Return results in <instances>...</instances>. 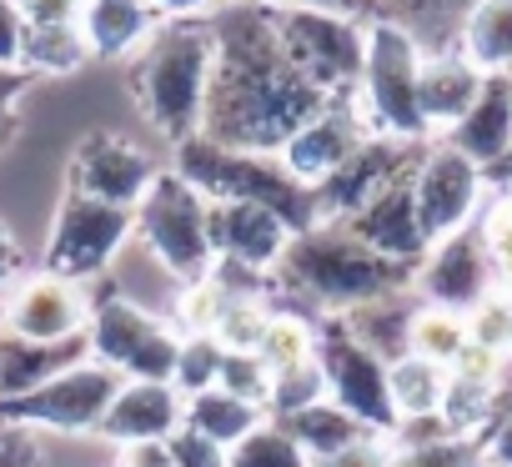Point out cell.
<instances>
[{
  "mask_svg": "<svg viewBox=\"0 0 512 467\" xmlns=\"http://www.w3.org/2000/svg\"><path fill=\"white\" fill-rule=\"evenodd\" d=\"M211 31H216V71L206 86V111L196 136L231 151L277 156L317 111L332 106L282 56L267 0L226 6L221 16H211Z\"/></svg>",
  "mask_w": 512,
  "mask_h": 467,
  "instance_id": "1",
  "label": "cell"
},
{
  "mask_svg": "<svg viewBox=\"0 0 512 467\" xmlns=\"http://www.w3.org/2000/svg\"><path fill=\"white\" fill-rule=\"evenodd\" d=\"M272 282L317 307L322 317H347L367 302H382V297H397L417 282V267L407 262H387L377 257L372 247H362L347 226H312V231H297L292 247L282 252Z\"/></svg>",
  "mask_w": 512,
  "mask_h": 467,
  "instance_id": "2",
  "label": "cell"
},
{
  "mask_svg": "<svg viewBox=\"0 0 512 467\" xmlns=\"http://www.w3.org/2000/svg\"><path fill=\"white\" fill-rule=\"evenodd\" d=\"M216 71V31L211 21H161V31L141 46L131 66V91L146 111V121L171 136L176 146L201 131L206 86Z\"/></svg>",
  "mask_w": 512,
  "mask_h": 467,
  "instance_id": "3",
  "label": "cell"
},
{
  "mask_svg": "<svg viewBox=\"0 0 512 467\" xmlns=\"http://www.w3.org/2000/svg\"><path fill=\"white\" fill-rule=\"evenodd\" d=\"M176 176L186 186H196L206 201H251V206L277 211L292 226V237L317 226V201L302 181L287 176L282 156L231 151V146H216L206 136H191L176 146Z\"/></svg>",
  "mask_w": 512,
  "mask_h": 467,
  "instance_id": "4",
  "label": "cell"
},
{
  "mask_svg": "<svg viewBox=\"0 0 512 467\" xmlns=\"http://www.w3.org/2000/svg\"><path fill=\"white\" fill-rule=\"evenodd\" d=\"M272 31L292 71L317 86L327 101H357L362 61H367V21L322 11V6H272Z\"/></svg>",
  "mask_w": 512,
  "mask_h": 467,
  "instance_id": "5",
  "label": "cell"
},
{
  "mask_svg": "<svg viewBox=\"0 0 512 467\" xmlns=\"http://www.w3.org/2000/svg\"><path fill=\"white\" fill-rule=\"evenodd\" d=\"M417 76H422V41L387 16L367 21V61H362V86H357V111L372 136L392 141H427L422 101H417Z\"/></svg>",
  "mask_w": 512,
  "mask_h": 467,
  "instance_id": "6",
  "label": "cell"
},
{
  "mask_svg": "<svg viewBox=\"0 0 512 467\" xmlns=\"http://www.w3.org/2000/svg\"><path fill=\"white\" fill-rule=\"evenodd\" d=\"M136 237L176 282H206L216 272V252L206 237V196L186 186L176 171H161L136 206Z\"/></svg>",
  "mask_w": 512,
  "mask_h": 467,
  "instance_id": "7",
  "label": "cell"
},
{
  "mask_svg": "<svg viewBox=\"0 0 512 467\" xmlns=\"http://www.w3.org/2000/svg\"><path fill=\"white\" fill-rule=\"evenodd\" d=\"M131 231H136V211L91 201L81 191H66V201H61V211L51 221L46 272L86 287L116 262V252L131 242Z\"/></svg>",
  "mask_w": 512,
  "mask_h": 467,
  "instance_id": "8",
  "label": "cell"
},
{
  "mask_svg": "<svg viewBox=\"0 0 512 467\" xmlns=\"http://www.w3.org/2000/svg\"><path fill=\"white\" fill-rule=\"evenodd\" d=\"M317 367L327 377V402H337L342 412H352L362 427L372 432H392L397 412L387 397V362L377 352H367L342 317H322L317 322Z\"/></svg>",
  "mask_w": 512,
  "mask_h": 467,
  "instance_id": "9",
  "label": "cell"
},
{
  "mask_svg": "<svg viewBox=\"0 0 512 467\" xmlns=\"http://www.w3.org/2000/svg\"><path fill=\"white\" fill-rule=\"evenodd\" d=\"M121 372L106 367V362H81L61 377H51L46 387L26 392V397H11L0 402V422H21V427H51V432H96L106 407L116 402L121 392Z\"/></svg>",
  "mask_w": 512,
  "mask_h": 467,
  "instance_id": "10",
  "label": "cell"
},
{
  "mask_svg": "<svg viewBox=\"0 0 512 467\" xmlns=\"http://www.w3.org/2000/svg\"><path fill=\"white\" fill-rule=\"evenodd\" d=\"M412 196H417V216L427 242H447L462 226H472L477 201H482V166H472L462 151H452L447 141L422 146V161L412 171Z\"/></svg>",
  "mask_w": 512,
  "mask_h": 467,
  "instance_id": "11",
  "label": "cell"
},
{
  "mask_svg": "<svg viewBox=\"0 0 512 467\" xmlns=\"http://www.w3.org/2000/svg\"><path fill=\"white\" fill-rule=\"evenodd\" d=\"M91 292L56 272H31L11 287L0 307V332H16L26 342H71L91 327Z\"/></svg>",
  "mask_w": 512,
  "mask_h": 467,
  "instance_id": "12",
  "label": "cell"
},
{
  "mask_svg": "<svg viewBox=\"0 0 512 467\" xmlns=\"http://www.w3.org/2000/svg\"><path fill=\"white\" fill-rule=\"evenodd\" d=\"M412 287L427 297V307H447L457 317L477 312L497 292V272H492V257H487V242H482V226H462L457 237L437 242L422 257Z\"/></svg>",
  "mask_w": 512,
  "mask_h": 467,
  "instance_id": "13",
  "label": "cell"
},
{
  "mask_svg": "<svg viewBox=\"0 0 512 467\" xmlns=\"http://www.w3.org/2000/svg\"><path fill=\"white\" fill-rule=\"evenodd\" d=\"M206 237H211L216 262L272 277L282 252L292 247V226L277 211L251 206V201H206Z\"/></svg>",
  "mask_w": 512,
  "mask_h": 467,
  "instance_id": "14",
  "label": "cell"
},
{
  "mask_svg": "<svg viewBox=\"0 0 512 467\" xmlns=\"http://www.w3.org/2000/svg\"><path fill=\"white\" fill-rule=\"evenodd\" d=\"M417 161H422V146H417V141L367 136V141L347 156V166H337V171L312 191V201H317V226H342L352 211H362V201H367L372 191H382L392 176L412 171Z\"/></svg>",
  "mask_w": 512,
  "mask_h": 467,
  "instance_id": "15",
  "label": "cell"
},
{
  "mask_svg": "<svg viewBox=\"0 0 512 467\" xmlns=\"http://www.w3.org/2000/svg\"><path fill=\"white\" fill-rule=\"evenodd\" d=\"M417 171V166H412ZM412 171L392 176L382 191H372L362 201V211H352L342 226L362 247H372L377 257L387 262H407V267H422V257L432 252L427 231H422V216H417V196H412Z\"/></svg>",
  "mask_w": 512,
  "mask_h": 467,
  "instance_id": "16",
  "label": "cell"
},
{
  "mask_svg": "<svg viewBox=\"0 0 512 467\" xmlns=\"http://www.w3.org/2000/svg\"><path fill=\"white\" fill-rule=\"evenodd\" d=\"M156 176L161 171L151 166V156L126 136H91L71 156V191L106 201V206H126V211L141 206V196L151 191Z\"/></svg>",
  "mask_w": 512,
  "mask_h": 467,
  "instance_id": "17",
  "label": "cell"
},
{
  "mask_svg": "<svg viewBox=\"0 0 512 467\" xmlns=\"http://www.w3.org/2000/svg\"><path fill=\"white\" fill-rule=\"evenodd\" d=\"M367 136H372V131H367L357 101H332V106L317 111L277 156H282V166H287L292 181H302L307 191H317L337 166H347V156H352Z\"/></svg>",
  "mask_w": 512,
  "mask_h": 467,
  "instance_id": "18",
  "label": "cell"
},
{
  "mask_svg": "<svg viewBox=\"0 0 512 467\" xmlns=\"http://www.w3.org/2000/svg\"><path fill=\"white\" fill-rule=\"evenodd\" d=\"M181 422H186V397L171 382H121L96 432L116 447H131V442H166Z\"/></svg>",
  "mask_w": 512,
  "mask_h": 467,
  "instance_id": "19",
  "label": "cell"
},
{
  "mask_svg": "<svg viewBox=\"0 0 512 467\" xmlns=\"http://www.w3.org/2000/svg\"><path fill=\"white\" fill-rule=\"evenodd\" d=\"M482 71L462 56V46H442V51H422V76H417V101H422V121L427 131H452L472 101L482 96Z\"/></svg>",
  "mask_w": 512,
  "mask_h": 467,
  "instance_id": "20",
  "label": "cell"
},
{
  "mask_svg": "<svg viewBox=\"0 0 512 467\" xmlns=\"http://www.w3.org/2000/svg\"><path fill=\"white\" fill-rule=\"evenodd\" d=\"M86 357H91V342L86 337H71V342H26L16 332H0V402L46 387L51 377L81 367Z\"/></svg>",
  "mask_w": 512,
  "mask_h": 467,
  "instance_id": "21",
  "label": "cell"
},
{
  "mask_svg": "<svg viewBox=\"0 0 512 467\" xmlns=\"http://www.w3.org/2000/svg\"><path fill=\"white\" fill-rule=\"evenodd\" d=\"M452 151H462L472 166H492L507 146H512V86H507V76L497 71V76H487L482 81V96L472 101V111L442 136Z\"/></svg>",
  "mask_w": 512,
  "mask_h": 467,
  "instance_id": "22",
  "label": "cell"
},
{
  "mask_svg": "<svg viewBox=\"0 0 512 467\" xmlns=\"http://www.w3.org/2000/svg\"><path fill=\"white\" fill-rule=\"evenodd\" d=\"M156 31H161V16L146 6V0H86L81 36H86L91 56H106V61L131 56Z\"/></svg>",
  "mask_w": 512,
  "mask_h": 467,
  "instance_id": "23",
  "label": "cell"
},
{
  "mask_svg": "<svg viewBox=\"0 0 512 467\" xmlns=\"http://www.w3.org/2000/svg\"><path fill=\"white\" fill-rule=\"evenodd\" d=\"M161 322L151 312H141L136 302L126 297H101L91 307V327H86V342H91V362H106L116 372H126V362L141 352V342L156 332Z\"/></svg>",
  "mask_w": 512,
  "mask_h": 467,
  "instance_id": "24",
  "label": "cell"
},
{
  "mask_svg": "<svg viewBox=\"0 0 512 467\" xmlns=\"http://www.w3.org/2000/svg\"><path fill=\"white\" fill-rule=\"evenodd\" d=\"M457 46L482 76L512 71V0H477L457 31Z\"/></svg>",
  "mask_w": 512,
  "mask_h": 467,
  "instance_id": "25",
  "label": "cell"
},
{
  "mask_svg": "<svg viewBox=\"0 0 512 467\" xmlns=\"http://www.w3.org/2000/svg\"><path fill=\"white\" fill-rule=\"evenodd\" d=\"M262 422H267V412H262V407H251V402H241V397H231V392L211 387V392L186 397V422H181V427H191V432H201L206 442H216V447H226V452H231L236 442H246Z\"/></svg>",
  "mask_w": 512,
  "mask_h": 467,
  "instance_id": "26",
  "label": "cell"
},
{
  "mask_svg": "<svg viewBox=\"0 0 512 467\" xmlns=\"http://www.w3.org/2000/svg\"><path fill=\"white\" fill-rule=\"evenodd\" d=\"M307 457H332V452H342V447H352V442H362L372 427H362L352 412H342L337 402H317V407H307V412H297V417H287V422H277Z\"/></svg>",
  "mask_w": 512,
  "mask_h": 467,
  "instance_id": "27",
  "label": "cell"
},
{
  "mask_svg": "<svg viewBox=\"0 0 512 467\" xmlns=\"http://www.w3.org/2000/svg\"><path fill=\"white\" fill-rule=\"evenodd\" d=\"M412 312H417V307H407L402 292H397V297H382V302H367V307L347 312L342 322H347V332H352L367 352H377V357L392 367L397 357H407V327H412Z\"/></svg>",
  "mask_w": 512,
  "mask_h": 467,
  "instance_id": "28",
  "label": "cell"
},
{
  "mask_svg": "<svg viewBox=\"0 0 512 467\" xmlns=\"http://www.w3.org/2000/svg\"><path fill=\"white\" fill-rule=\"evenodd\" d=\"M442 392H447V367H432V362H422L412 352L387 367V397H392L397 422L402 417H432V412H442Z\"/></svg>",
  "mask_w": 512,
  "mask_h": 467,
  "instance_id": "29",
  "label": "cell"
},
{
  "mask_svg": "<svg viewBox=\"0 0 512 467\" xmlns=\"http://www.w3.org/2000/svg\"><path fill=\"white\" fill-rule=\"evenodd\" d=\"M467 342H472L467 337V317H457L447 307H427V302L412 312V327H407V352L412 357H422L432 367H452Z\"/></svg>",
  "mask_w": 512,
  "mask_h": 467,
  "instance_id": "30",
  "label": "cell"
},
{
  "mask_svg": "<svg viewBox=\"0 0 512 467\" xmlns=\"http://www.w3.org/2000/svg\"><path fill=\"white\" fill-rule=\"evenodd\" d=\"M86 61H91V46H86L81 26H31L21 71L26 76H71Z\"/></svg>",
  "mask_w": 512,
  "mask_h": 467,
  "instance_id": "31",
  "label": "cell"
},
{
  "mask_svg": "<svg viewBox=\"0 0 512 467\" xmlns=\"http://www.w3.org/2000/svg\"><path fill=\"white\" fill-rule=\"evenodd\" d=\"M256 357H262L272 372H287V367H302L317 357V327L297 312H272L267 322V337L262 347H256Z\"/></svg>",
  "mask_w": 512,
  "mask_h": 467,
  "instance_id": "32",
  "label": "cell"
},
{
  "mask_svg": "<svg viewBox=\"0 0 512 467\" xmlns=\"http://www.w3.org/2000/svg\"><path fill=\"white\" fill-rule=\"evenodd\" d=\"M322 397H327V377H322V367H317V357H312V362H302V367L272 372L267 412H272V422H287V417H297V412L317 407Z\"/></svg>",
  "mask_w": 512,
  "mask_h": 467,
  "instance_id": "33",
  "label": "cell"
},
{
  "mask_svg": "<svg viewBox=\"0 0 512 467\" xmlns=\"http://www.w3.org/2000/svg\"><path fill=\"white\" fill-rule=\"evenodd\" d=\"M226 467H312V457L277 427V422H262L246 442H236L226 452Z\"/></svg>",
  "mask_w": 512,
  "mask_h": 467,
  "instance_id": "34",
  "label": "cell"
},
{
  "mask_svg": "<svg viewBox=\"0 0 512 467\" xmlns=\"http://www.w3.org/2000/svg\"><path fill=\"white\" fill-rule=\"evenodd\" d=\"M267 322H272V307L262 297H231L211 337L221 342V352H256L267 337Z\"/></svg>",
  "mask_w": 512,
  "mask_h": 467,
  "instance_id": "35",
  "label": "cell"
},
{
  "mask_svg": "<svg viewBox=\"0 0 512 467\" xmlns=\"http://www.w3.org/2000/svg\"><path fill=\"white\" fill-rule=\"evenodd\" d=\"M226 302H231V292L216 277L181 287V297H176V327H181V337H211L216 322H221V312H226Z\"/></svg>",
  "mask_w": 512,
  "mask_h": 467,
  "instance_id": "36",
  "label": "cell"
},
{
  "mask_svg": "<svg viewBox=\"0 0 512 467\" xmlns=\"http://www.w3.org/2000/svg\"><path fill=\"white\" fill-rule=\"evenodd\" d=\"M392 467H487V452L477 437H437L422 447H392Z\"/></svg>",
  "mask_w": 512,
  "mask_h": 467,
  "instance_id": "37",
  "label": "cell"
},
{
  "mask_svg": "<svg viewBox=\"0 0 512 467\" xmlns=\"http://www.w3.org/2000/svg\"><path fill=\"white\" fill-rule=\"evenodd\" d=\"M221 342L216 337H181V357H176V377L171 387L181 397H196V392H211L216 377H221Z\"/></svg>",
  "mask_w": 512,
  "mask_h": 467,
  "instance_id": "38",
  "label": "cell"
},
{
  "mask_svg": "<svg viewBox=\"0 0 512 467\" xmlns=\"http://www.w3.org/2000/svg\"><path fill=\"white\" fill-rule=\"evenodd\" d=\"M216 387L267 412V392H272V367H267L262 357H256V352H226V357H221V377H216Z\"/></svg>",
  "mask_w": 512,
  "mask_h": 467,
  "instance_id": "39",
  "label": "cell"
},
{
  "mask_svg": "<svg viewBox=\"0 0 512 467\" xmlns=\"http://www.w3.org/2000/svg\"><path fill=\"white\" fill-rule=\"evenodd\" d=\"M176 357H181V332H171L166 322L141 342V352L126 362V382H171L176 377Z\"/></svg>",
  "mask_w": 512,
  "mask_h": 467,
  "instance_id": "40",
  "label": "cell"
},
{
  "mask_svg": "<svg viewBox=\"0 0 512 467\" xmlns=\"http://www.w3.org/2000/svg\"><path fill=\"white\" fill-rule=\"evenodd\" d=\"M467 337H472L477 347L507 357V352H512V302L492 292L477 312H467Z\"/></svg>",
  "mask_w": 512,
  "mask_h": 467,
  "instance_id": "41",
  "label": "cell"
},
{
  "mask_svg": "<svg viewBox=\"0 0 512 467\" xmlns=\"http://www.w3.org/2000/svg\"><path fill=\"white\" fill-rule=\"evenodd\" d=\"M166 452H171V467H226V447L206 442L201 432L191 427H176L166 437Z\"/></svg>",
  "mask_w": 512,
  "mask_h": 467,
  "instance_id": "42",
  "label": "cell"
},
{
  "mask_svg": "<svg viewBox=\"0 0 512 467\" xmlns=\"http://www.w3.org/2000/svg\"><path fill=\"white\" fill-rule=\"evenodd\" d=\"M26 36H31V21L21 11V0H0V71H21Z\"/></svg>",
  "mask_w": 512,
  "mask_h": 467,
  "instance_id": "43",
  "label": "cell"
},
{
  "mask_svg": "<svg viewBox=\"0 0 512 467\" xmlns=\"http://www.w3.org/2000/svg\"><path fill=\"white\" fill-rule=\"evenodd\" d=\"M312 467H392V442L382 432H367L362 442H352L332 457H312Z\"/></svg>",
  "mask_w": 512,
  "mask_h": 467,
  "instance_id": "44",
  "label": "cell"
},
{
  "mask_svg": "<svg viewBox=\"0 0 512 467\" xmlns=\"http://www.w3.org/2000/svg\"><path fill=\"white\" fill-rule=\"evenodd\" d=\"M0 467H41V442L21 422H0Z\"/></svg>",
  "mask_w": 512,
  "mask_h": 467,
  "instance_id": "45",
  "label": "cell"
},
{
  "mask_svg": "<svg viewBox=\"0 0 512 467\" xmlns=\"http://www.w3.org/2000/svg\"><path fill=\"white\" fill-rule=\"evenodd\" d=\"M26 86H31L26 71H0V146L16 141V111H21Z\"/></svg>",
  "mask_w": 512,
  "mask_h": 467,
  "instance_id": "46",
  "label": "cell"
},
{
  "mask_svg": "<svg viewBox=\"0 0 512 467\" xmlns=\"http://www.w3.org/2000/svg\"><path fill=\"white\" fill-rule=\"evenodd\" d=\"M31 26H81L86 0H21Z\"/></svg>",
  "mask_w": 512,
  "mask_h": 467,
  "instance_id": "47",
  "label": "cell"
},
{
  "mask_svg": "<svg viewBox=\"0 0 512 467\" xmlns=\"http://www.w3.org/2000/svg\"><path fill=\"white\" fill-rule=\"evenodd\" d=\"M116 467H171V452H166V442H131V447H121Z\"/></svg>",
  "mask_w": 512,
  "mask_h": 467,
  "instance_id": "48",
  "label": "cell"
},
{
  "mask_svg": "<svg viewBox=\"0 0 512 467\" xmlns=\"http://www.w3.org/2000/svg\"><path fill=\"white\" fill-rule=\"evenodd\" d=\"M482 452H487V467H512V417H502L482 437Z\"/></svg>",
  "mask_w": 512,
  "mask_h": 467,
  "instance_id": "49",
  "label": "cell"
},
{
  "mask_svg": "<svg viewBox=\"0 0 512 467\" xmlns=\"http://www.w3.org/2000/svg\"><path fill=\"white\" fill-rule=\"evenodd\" d=\"M16 282H21V247H16L11 231L0 226V292L16 287Z\"/></svg>",
  "mask_w": 512,
  "mask_h": 467,
  "instance_id": "50",
  "label": "cell"
},
{
  "mask_svg": "<svg viewBox=\"0 0 512 467\" xmlns=\"http://www.w3.org/2000/svg\"><path fill=\"white\" fill-rule=\"evenodd\" d=\"M146 6L161 16V21H191V16H201L211 0H146Z\"/></svg>",
  "mask_w": 512,
  "mask_h": 467,
  "instance_id": "51",
  "label": "cell"
},
{
  "mask_svg": "<svg viewBox=\"0 0 512 467\" xmlns=\"http://www.w3.org/2000/svg\"><path fill=\"white\" fill-rule=\"evenodd\" d=\"M482 186H502V191H512V146L482 171Z\"/></svg>",
  "mask_w": 512,
  "mask_h": 467,
  "instance_id": "52",
  "label": "cell"
},
{
  "mask_svg": "<svg viewBox=\"0 0 512 467\" xmlns=\"http://www.w3.org/2000/svg\"><path fill=\"white\" fill-rule=\"evenodd\" d=\"M502 76H507V86H512V71H502Z\"/></svg>",
  "mask_w": 512,
  "mask_h": 467,
  "instance_id": "53",
  "label": "cell"
},
{
  "mask_svg": "<svg viewBox=\"0 0 512 467\" xmlns=\"http://www.w3.org/2000/svg\"><path fill=\"white\" fill-rule=\"evenodd\" d=\"M507 357H512V352H507Z\"/></svg>",
  "mask_w": 512,
  "mask_h": 467,
  "instance_id": "54",
  "label": "cell"
}]
</instances>
